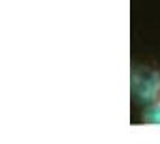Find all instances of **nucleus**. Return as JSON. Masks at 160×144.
<instances>
[{"mask_svg": "<svg viewBox=\"0 0 160 144\" xmlns=\"http://www.w3.org/2000/svg\"><path fill=\"white\" fill-rule=\"evenodd\" d=\"M158 98L160 100V90H159V94H158Z\"/></svg>", "mask_w": 160, "mask_h": 144, "instance_id": "nucleus-1", "label": "nucleus"}]
</instances>
